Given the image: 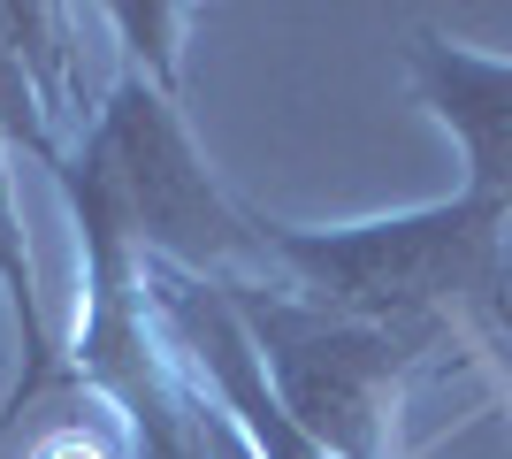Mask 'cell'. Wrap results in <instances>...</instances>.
<instances>
[{
  "label": "cell",
  "instance_id": "cell-2",
  "mask_svg": "<svg viewBox=\"0 0 512 459\" xmlns=\"http://www.w3.org/2000/svg\"><path fill=\"white\" fill-rule=\"evenodd\" d=\"M69 169H77L85 192H100V207L123 222V238L146 261L176 268V276H230L245 261H276L268 222H245L214 192V176L199 169L192 131L176 115V92L138 77V69L107 92L100 123H92L85 153Z\"/></svg>",
  "mask_w": 512,
  "mask_h": 459
},
{
  "label": "cell",
  "instance_id": "cell-1",
  "mask_svg": "<svg viewBox=\"0 0 512 459\" xmlns=\"http://www.w3.org/2000/svg\"><path fill=\"white\" fill-rule=\"evenodd\" d=\"M268 253L314 291V306L383 329H421L428 345L451 322L490 314L505 291V215H490L467 192L451 207H421V215L367 222V230H276L268 222Z\"/></svg>",
  "mask_w": 512,
  "mask_h": 459
},
{
  "label": "cell",
  "instance_id": "cell-5",
  "mask_svg": "<svg viewBox=\"0 0 512 459\" xmlns=\"http://www.w3.org/2000/svg\"><path fill=\"white\" fill-rule=\"evenodd\" d=\"M31 459H107V452H100V437H85V429L69 421V429H54V437H46Z\"/></svg>",
  "mask_w": 512,
  "mask_h": 459
},
{
  "label": "cell",
  "instance_id": "cell-4",
  "mask_svg": "<svg viewBox=\"0 0 512 459\" xmlns=\"http://www.w3.org/2000/svg\"><path fill=\"white\" fill-rule=\"evenodd\" d=\"M31 77H23V54H16V31H8V8H0V123L8 131H39L31 123ZM0 284H8V306H16V329H23V383L8 391L0 406V437L23 421V406L54 383V345H46V314H39V276H31V253H23V222H16V199H8V169H0Z\"/></svg>",
  "mask_w": 512,
  "mask_h": 459
},
{
  "label": "cell",
  "instance_id": "cell-3",
  "mask_svg": "<svg viewBox=\"0 0 512 459\" xmlns=\"http://www.w3.org/2000/svg\"><path fill=\"white\" fill-rule=\"evenodd\" d=\"M406 62H413V77H421V92L436 100V115L467 138V161H474L467 199H482L490 215L512 222V69L482 62L467 46L428 39V31H413Z\"/></svg>",
  "mask_w": 512,
  "mask_h": 459
}]
</instances>
